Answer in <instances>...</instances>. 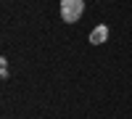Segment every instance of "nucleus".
<instances>
[{"label":"nucleus","mask_w":132,"mask_h":119,"mask_svg":"<svg viewBox=\"0 0 132 119\" xmlns=\"http://www.w3.org/2000/svg\"><path fill=\"white\" fill-rule=\"evenodd\" d=\"M85 13V0H61V19L66 24H74Z\"/></svg>","instance_id":"nucleus-1"},{"label":"nucleus","mask_w":132,"mask_h":119,"mask_svg":"<svg viewBox=\"0 0 132 119\" xmlns=\"http://www.w3.org/2000/svg\"><path fill=\"white\" fill-rule=\"evenodd\" d=\"M106 40H108V27H106V24H98V27L90 32V42H93V45H103Z\"/></svg>","instance_id":"nucleus-2"}]
</instances>
